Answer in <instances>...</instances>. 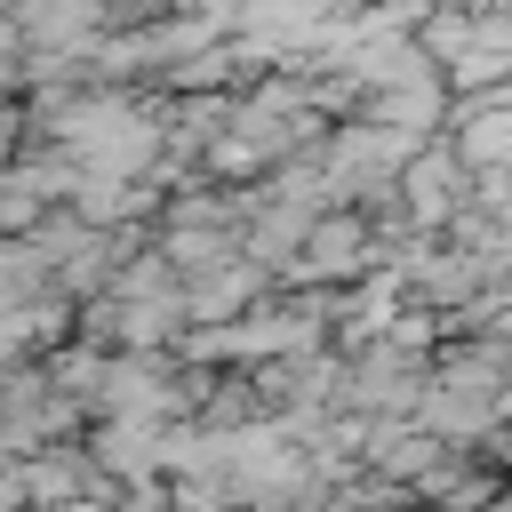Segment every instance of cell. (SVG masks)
I'll return each instance as SVG.
<instances>
[{
    "label": "cell",
    "instance_id": "6da1fadb",
    "mask_svg": "<svg viewBox=\"0 0 512 512\" xmlns=\"http://www.w3.org/2000/svg\"><path fill=\"white\" fill-rule=\"evenodd\" d=\"M360 248H368V232H360L352 216H328V224L304 232V264H296V272H304V280H320V272L344 280V272H360Z\"/></svg>",
    "mask_w": 512,
    "mask_h": 512
},
{
    "label": "cell",
    "instance_id": "7a4b0ae2",
    "mask_svg": "<svg viewBox=\"0 0 512 512\" xmlns=\"http://www.w3.org/2000/svg\"><path fill=\"white\" fill-rule=\"evenodd\" d=\"M504 104L488 96V104H472L464 112V136H456V160H464V176H480V168H504Z\"/></svg>",
    "mask_w": 512,
    "mask_h": 512
}]
</instances>
